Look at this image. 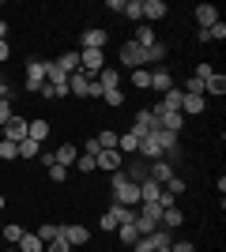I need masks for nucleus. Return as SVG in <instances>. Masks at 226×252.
<instances>
[{
  "mask_svg": "<svg viewBox=\"0 0 226 252\" xmlns=\"http://www.w3.org/2000/svg\"><path fill=\"white\" fill-rule=\"evenodd\" d=\"M109 192H113V203H121V207H140V185L129 181L121 169L109 173Z\"/></svg>",
  "mask_w": 226,
  "mask_h": 252,
  "instance_id": "1",
  "label": "nucleus"
},
{
  "mask_svg": "<svg viewBox=\"0 0 226 252\" xmlns=\"http://www.w3.org/2000/svg\"><path fill=\"white\" fill-rule=\"evenodd\" d=\"M117 57H121V64H125L129 72H136V68H147V49H140L136 42H125Z\"/></svg>",
  "mask_w": 226,
  "mask_h": 252,
  "instance_id": "2",
  "label": "nucleus"
},
{
  "mask_svg": "<svg viewBox=\"0 0 226 252\" xmlns=\"http://www.w3.org/2000/svg\"><path fill=\"white\" fill-rule=\"evenodd\" d=\"M79 68L95 79V75L106 68V53H102V49H79Z\"/></svg>",
  "mask_w": 226,
  "mask_h": 252,
  "instance_id": "3",
  "label": "nucleus"
},
{
  "mask_svg": "<svg viewBox=\"0 0 226 252\" xmlns=\"http://www.w3.org/2000/svg\"><path fill=\"white\" fill-rule=\"evenodd\" d=\"M129 132H136V136H155V132H159V117H155V113H151V109H140V113H136V117H132V128H129Z\"/></svg>",
  "mask_w": 226,
  "mask_h": 252,
  "instance_id": "4",
  "label": "nucleus"
},
{
  "mask_svg": "<svg viewBox=\"0 0 226 252\" xmlns=\"http://www.w3.org/2000/svg\"><path fill=\"white\" fill-rule=\"evenodd\" d=\"M106 42H109V31H102V27H87L79 34V49H106Z\"/></svg>",
  "mask_w": 226,
  "mask_h": 252,
  "instance_id": "5",
  "label": "nucleus"
},
{
  "mask_svg": "<svg viewBox=\"0 0 226 252\" xmlns=\"http://www.w3.org/2000/svg\"><path fill=\"white\" fill-rule=\"evenodd\" d=\"M61 237H65L72 249H79V245L91 241V230H87V226H79V222H65V226H61Z\"/></svg>",
  "mask_w": 226,
  "mask_h": 252,
  "instance_id": "6",
  "label": "nucleus"
},
{
  "mask_svg": "<svg viewBox=\"0 0 226 252\" xmlns=\"http://www.w3.org/2000/svg\"><path fill=\"white\" fill-rule=\"evenodd\" d=\"M42 83H45V61H31L27 64V91H31V94H38V91H42Z\"/></svg>",
  "mask_w": 226,
  "mask_h": 252,
  "instance_id": "7",
  "label": "nucleus"
},
{
  "mask_svg": "<svg viewBox=\"0 0 226 252\" xmlns=\"http://www.w3.org/2000/svg\"><path fill=\"white\" fill-rule=\"evenodd\" d=\"M27 125H31L27 117H11L8 125H4V139H8V143H15V147H19L23 139H27Z\"/></svg>",
  "mask_w": 226,
  "mask_h": 252,
  "instance_id": "8",
  "label": "nucleus"
},
{
  "mask_svg": "<svg viewBox=\"0 0 226 252\" xmlns=\"http://www.w3.org/2000/svg\"><path fill=\"white\" fill-rule=\"evenodd\" d=\"M173 87H177V83H173V72H170V68H162V64H159V68H151V91L166 94V91H173Z\"/></svg>",
  "mask_w": 226,
  "mask_h": 252,
  "instance_id": "9",
  "label": "nucleus"
},
{
  "mask_svg": "<svg viewBox=\"0 0 226 252\" xmlns=\"http://www.w3.org/2000/svg\"><path fill=\"white\" fill-rule=\"evenodd\" d=\"M166 0H143V19L140 23H147V27H155V23H162L166 19Z\"/></svg>",
  "mask_w": 226,
  "mask_h": 252,
  "instance_id": "10",
  "label": "nucleus"
},
{
  "mask_svg": "<svg viewBox=\"0 0 226 252\" xmlns=\"http://www.w3.org/2000/svg\"><path fill=\"white\" fill-rule=\"evenodd\" d=\"M91 83H95V79H91V75H87L83 68H79L75 75H68V94H75V98H87V94H91Z\"/></svg>",
  "mask_w": 226,
  "mask_h": 252,
  "instance_id": "11",
  "label": "nucleus"
},
{
  "mask_svg": "<svg viewBox=\"0 0 226 252\" xmlns=\"http://www.w3.org/2000/svg\"><path fill=\"white\" fill-rule=\"evenodd\" d=\"M95 83L102 87V91H117V87L125 83V72H117V68H109V64H106V68L95 75Z\"/></svg>",
  "mask_w": 226,
  "mask_h": 252,
  "instance_id": "12",
  "label": "nucleus"
},
{
  "mask_svg": "<svg viewBox=\"0 0 226 252\" xmlns=\"http://www.w3.org/2000/svg\"><path fill=\"white\" fill-rule=\"evenodd\" d=\"M95 158H98V169H106V173H117V169L125 166V155H121L117 147L113 151H98Z\"/></svg>",
  "mask_w": 226,
  "mask_h": 252,
  "instance_id": "13",
  "label": "nucleus"
},
{
  "mask_svg": "<svg viewBox=\"0 0 226 252\" xmlns=\"http://www.w3.org/2000/svg\"><path fill=\"white\" fill-rule=\"evenodd\" d=\"M147 177L159 181V185H166V181L173 177V166L166 162V158H155V162H147Z\"/></svg>",
  "mask_w": 226,
  "mask_h": 252,
  "instance_id": "14",
  "label": "nucleus"
},
{
  "mask_svg": "<svg viewBox=\"0 0 226 252\" xmlns=\"http://www.w3.org/2000/svg\"><path fill=\"white\" fill-rule=\"evenodd\" d=\"M193 15H196V23H200V31H207V27H215V23H219V8H215V4H196Z\"/></svg>",
  "mask_w": 226,
  "mask_h": 252,
  "instance_id": "15",
  "label": "nucleus"
},
{
  "mask_svg": "<svg viewBox=\"0 0 226 252\" xmlns=\"http://www.w3.org/2000/svg\"><path fill=\"white\" fill-rule=\"evenodd\" d=\"M27 139H34V143L42 147L45 139H49V121H45V117H38V121H31V125H27Z\"/></svg>",
  "mask_w": 226,
  "mask_h": 252,
  "instance_id": "16",
  "label": "nucleus"
},
{
  "mask_svg": "<svg viewBox=\"0 0 226 252\" xmlns=\"http://www.w3.org/2000/svg\"><path fill=\"white\" fill-rule=\"evenodd\" d=\"M57 68H61V72H65V75H75V72H79V53H75V49H68V53H61V57H57Z\"/></svg>",
  "mask_w": 226,
  "mask_h": 252,
  "instance_id": "17",
  "label": "nucleus"
},
{
  "mask_svg": "<svg viewBox=\"0 0 226 252\" xmlns=\"http://www.w3.org/2000/svg\"><path fill=\"white\" fill-rule=\"evenodd\" d=\"M207 94H215V98L226 94V75L223 72H215V75H207V79H204V98Z\"/></svg>",
  "mask_w": 226,
  "mask_h": 252,
  "instance_id": "18",
  "label": "nucleus"
},
{
  "mask_svg": "<svg viewBox=\"0 0 226 252\" xmlns=\"http://www.w3.org/2000/svg\"><path fill=\"white\" fill-rule=\"evenodd\" d=\"M53 158H57V166H75V158H79V147H75V143H65V147H57L53 151Z\"/></svg>",
  "mask_w": 226,
  "mask_h": 252,
  "instance_id": "19",
  "label": "nucleus"
},
{
  "mask_svg": "<svg viewBox=\"0 0 226 252\" xmlns=\"http://www.w3.org/2000/svg\"><path fill=\"white\" fill-rule=\"evenodd\" d=\"M132 42L140 45V49H151V45H155V27H147V23H136V34H132Z\"/></svg>",
  "mask_w": 226,
  "mask_h": 252,
  "instance_id": "20",
  "label": "nucleus"
},
{
  "mask_svg": "<svg viewBox=\"0 0 226 252\" xmlns=\"http://www.w3.org/2000/svg\"><path fill=\"white\" fill-rule=\"evenodd\" d=\"M136 147H140V136H136V132H121V136H117V151L125 158L136 155Z\"/></svg>",
  "mask_w": 226,
  "mask_h": 252,
  "instance_id": "21",
  "label": "nucleus"
},
{
  "mask_svg": "<svg viewBox=\"0 0 226 252\" xmlns=\"http://www.w3.org/2000/svg\"><path fill=\"white\" fill-rule=\"evenodd\" d=\"M159 128H166V132H173V136H181V132H185V117L181 113H162Z\"/></svg>",
  "mask_w": 226,
  "mask_h": 252,
  "instance_id": "22",
  "label": "nucleus"
},
{
  "mask_svg": "<svg viewBox=\"0 0 226 252\" xmlns=\"http://www.w3.org/2000/svg\"><path fill=\"white\" fill-rule=\"evenodd\" d=\"M204 105H207V98H200V94H185V102H181V117H196V113H204Z\"/></svg>",
  "mask_w": 226,
  "mask_h": 252,
  "instance_id": "23",
  "label": "nucleus"
},
{
  "mask_svg": "<svg viewBox=\"0 0 226 252\" xmlns=\"http://www.w3.org/2000/svg\"><path fill=\"white\" fill-rule=\"evenodd\" d=\"M125 162H129V169H121V173H125L129 181H136V185L147 181V162H136V158H125Z\"/></svg>",
  "mask_w": 226,
  "mask_h": 252,
  "instance_id": "24",
  "label": "nucleus"
},
{
  "mask_svg": "<svg viewBox=\"0 0 226 252\" xmlns=\"http://www.w3.org/2000/svg\"><path fill=\"white\" fill-rule=\"evenodd\" d=\"M15 249H19V252H45V241L38 237V233H23Z\"/></svg>",
  "mask_w": 226,
  "mask_h": 252,
  "instance_id": "25",
  "label": "nucleus"
},
{
  "mask_svg": "<svg viewBox=\"0 0 226 252\" xmlns=\"http://www.w3.org/2000/svg\"><path fill=\"white\" fill-rule=\"evenodd\" d=\"M129 83L136 87V91H151V68H136V72H129Z\"/></svg>",
  "mask_w": 226,
  "mask_h": 252,
  "instance_id": "26",
  "label": "nucleus"
},
{
  "mask_svg": "<svg viewBox=\"0 0 226 252\" xmlns=\"http://www.w3.org/2000/svg\"><path fill=\"white\" fill-rule=\"evenodd\" d=\"M181 222H185L181 207H166V211H162V230H177Z\"/></svg>",
  "mask_w": 226,
  "mask_h": 252,
  "instance_id": "27",
  "label": "nucleus"
},
{
  "mask_svg": "<svg viewBox=\"0 0 226 252\" xmlns=\"http://www.w3.org/2000/svg\"><path fill=\"white\" fill-rule=\"evenodd\" d=\"M121 15H125L129 23H140V19H143V0H125Z\"/></svg>",
  "mask_w": 226,
  "mask_h": 252,
  "instance_id": "28",
  "label": "nucleus"
},
{
  "mask_svg": "<svg viewBox=\"0 0 226 252\" xmlns=\"http://www.w3.org/2000/svg\"><path fill=\"white\" fill-rule=\"evenodd\" d=\"M117 237H121V245H136L140 241V230H136V222H125V226H117Z\"/></svg>",
  "mask_w": 226,
  "mask_h": 252,
  "instance_id": "29",
  "label": "nucleus"
},
{
  "mask_svg": "<svg viewBox=\"0 0 226 252\" xmlns=\"http://www.w3.org/2000/svg\"><path fill=\"white\" fill-rule=\"evenodd\" d=\"M117 136H121V132H113V128H102V132H98V147H102V151H113V147H117Z\"/></svg>",
  "mask_w": 226,
  "mask_h": 252,
  "instance_id": "30",
  "label": "nucleus"
},
{
  "mask_svg": "<svg viewBox=\"0 0 226 252\" xmlns=\"http://www.w3.org/2000/svg\"><path fill=\"white\" fill-rule=\"evenodd\" d=\"M38 237H42L45 245L57 241V237H61V222H42V226H38Z\"/></svg>",
  "mask_w": 226,
  "mask_h": 252,
  "instance_id": "31",
  "label": "nucleus"
},
{
  "mask_svg": "<svg viewBox=\"0 0 226 252\" xmlns=\"http://www.w3.org/2000/svg\"><path fill=\"white\" fill-rule=\"evenodd\" d=\"M155 143H159L162 151H170V147H177V143H181V136H173V132H166V128H159V132H155Z\"/></svg>",
  "mask_w": 226,
  "mask_h": 252,
  "instance_id": "32",
  "label": "nucleus"
},
{
  "mask_svg": "<svg viewBox=\"0 0 226 252\" xmlns=\"http://www.w3.org/2000/svg\"><path fill=\"white\" fill-rule=\"evenodd\" d=\"M75 169H79V173H95V169H98V158L79 151V158H75Z\"/></svg>",
  "mask_w": 226,
  "mask_h": 252,
  "instance_id": "33",
  "label": "nucleus"
},
{
  "mask_svg": "<svg viewBox=\"0 0 226 252\" xmlns=\"http://www.w3.org/2000/svg\"><path fill=\"white\" fill-rule=\"evenodd\" d=\"M162 189H166V192H170V196H173V200H177V196H185V189H189V185H185V177H177V173H173V177L166 181Z\"/></svg>",
  "mask_w": 226,
  "mask_h": 252,
  "instance_id": "34",
  "label": "nucleus"
},
{
  "mask_svg": "<svg viewBox=\"0 0 226 252\" xmlns=\"http://www.w3.org/2000/svg\"><path fill=\"white\" fill-rule=\"evenodd\" d=\"M23 233H27V230H23L19 222H8V226H4V241H8V245H19Z\"/></svg>",
  "mask_w": 226,
  "mask_h": 252,
  "instance_id": "35",
  "label": "nucleus"
},
{
  "mask_svg": "<svg viewBox=\"0 0 226 252\" xmlns=\"http://www.w3.org/2000/svg\"><path fill=\"white\" fill-rule=\"evenodd\" d=\"M19 158H23V162L38 158V143H34V139H23V143H19Z\"/></svg>",
  "mask_w": 226,
  "mask_h": 252,
  "instance_id": "36",
  "label": "nucleus"
},
{
  "mask_svg": "<svg viewBox=\"0 0 226 252\" xmlns=\"http://www.w3.org/2000/svg\"><path fill=\"white\" fill-rule=\"evenodd\" d=\"M181 91H185V94H200V98H204V79H196V75H189Z\"/></svg>",
  "mask_w": 226,
  "mask_h": 252,
  "instance_id": "37",
  "label": "nucleus"
},
{
  "mask_svg": "<svg viewBox=\"0 0 226 252\" xmlns=\"http://www.w3.org/2000/svg\"><path fill=\"white\" fill-rule=\"evenodd\" d=\"M0 158H4V162H15V158H19V147L8 143V139H0Z\"/></svg>",
  "mask_w": 226,
  "mask_h": 252,
  "instance_id": "38",
  "label": "nucleus"
},
{
  "mask_svg": "<svg viewBox=\"0 0 226 252\" xmlns=\"http://www.w3.org/2000/svg\"><path fill=\"white\" fill-rule=\"evenodd\" d=\"M102 102H106V105H113V109H117V105L125 102V91H121V87H117V91H102Z\"/></svg>",
  "mask_w": 226,
  "mask_h": 252,
  "instance_id": "39",
  "label": "nucleus"
},
{
  "mask_svg": "<svg viewBox=\"0 0 226 252\" xmlns=\"http://www.w3.org/2000/svg\"><path fill=\"white\" fill-rule=\"evenodd\" d=\"M207 38H211V42H226V23L219 19L215 27H207Z\"/></svg>",
  "mask_w": 226,
  "mask_h": 252,
  "instance_id": "40",
  "label": "nucleus"
},
{
  "mask_svg": "<svg viewBox=\"0 0 226 252\" xmlns=\"http://www.w3.org/2000/svg\"><path fill=\"white\" fill-rule=\"evenodd\" d=\"M49 181H53V185H65V181H68V169L65 166H49Z\"/></svg>",
  "mask_w": 226,
  "mask_h": 252,
  "instance_id": "41",
  "label": "nucleus"
},
{
  "mask_svg": "<svg viewBox=\"0 0 226 252\" xmlns=\"http://www.w3.org/2000/svg\"><path fill=\"white\" fill-rule=\"evenodd\" d=\"M45 252H72V245H68L65 237H57V241H49V245H45Z\"/></svg>",
  "mask_w": 226,
  "mask_h": 252,
  "instance_id": "42",
  "label": "nucleus"
},
{
  "mask_svg": "<svg viewBox=\"0 0 226 252\" xmlns=\"http://www.w3.org/2000/svg\"><path fill=\"white\" fill-rule=\"evenodd\" d=\"M196 79H207V75H215V68H211V64H207V61H200V64H196Z\"/></svg>",
  "mask_w": 226,
  "mask_h": 252,
  "instance_id": "43",
  "label": "nucleus"
},
{
  "mask_svg": "<svg viewBox=\"0 0 226 252\" xmlns=\"http://www.w3.org/2000/svg\"><path fill=\"white\" fill-rule=\"evenodd\" d=\"M11 117H15V113H11V102H0V128L8 125Z\"/></svg>",
  "mask_w": 226,
  "mask_h": 252,
  "instance_id": "44",
  "label": "nucleus"
},
{
  "mask_svg": "<svg viewBox=\"0 0 226 252\" xmlns=\"http://www.w3.org/2000/svg\"><path fill=\"white\" fill-rule=\"evenodd\" d=\"M170 252H196V245H193V241H173Z\"/></svg>",
  "mask_w": 226,
  "mask_h": 252,
  "instance_id": "45",
  "label": "nucleus"
},
{
  "mask_svg": "<svg viewBox=\"0 0 226 252\" xmlns=\"http://www.w3.org/2000/svg\"><path fill=\"white\" fill-rule=\"evenodd\" d=\"M38 162H42L45 169H49V166H57V158H53V151H38Z\"/></svg>",
  "mask_w": 226,
  "mask_h": 252,
  "instance_id": "46",
  "label": "nucleus"
},
{
  "mask_svg": "<svg viewBox=\"0 0 226 252\" xmlns=\"http://www.w3.org/2000/svg\"><path fill=\"white\" fill-rule=\"evenodd\" d=\"M132 252H155V249H151V237H140V241L132 245Z\"/></svg>",
  "mask_w": 226,
  "mask_h": 252,
  "instance_id": "47",
  "label": "nucleus"
},
{
  "mask_svg": "<svg viewBox=\"0 0 226 252\" xmlns=\"http://www.w3.org/2000/svg\"><path fill=\"white\" fill-rule=\"evenodd\" d=\"M98 151H102V147H98V139L91 136V139H87V143H83V155H98Z\"/></svg>",
  "mask_w": 226,
  "mask_h": 252,
  "instance_id": "48",
  "label": "nucleus"
},
{
  "mask_svg": "<svg viewBox=\"0 0 226 252\" xmlns=\"http://www.w3.org/2000/svg\"><path fill=\"white\" fill-rule=\"evenodd\" d=\"M38 94H42V98H57V87H53V83H42V91H38Z\"/></svg>",
  "mask_w": 226,
  "mask_h": 252,
  "instance_id": "49",
  "label": "nucleus"
},
{
  "mask_svg": "<svg viewBox=\"0 0 226 252\" xmlns=\"http://www.w3.org/2000/svg\"><path fill=\"white\" fill-rule=\"evenodd\" d=\"M8 57H11V45H8V42H0V64H8Z\"/></svg>",
  "mask_w": 226,
  "mask_h": 252,
  "instance_id": "50",
  "label": "nucleus"
},
{
  "mask_svg": "<svg viewBox=\"0 0 226 252\" xmlns=\"http://www.w3.org/2000/svg\"><path fill=\"white\" fill-rule=\"evenodd\" d=\"M0 42H8V23H0Z\"/></svg>",
  "mask_w": 226,
  "mask_h": 252,
  "instance_id": "51",
  "label": "nucleus"
},
{
  "mask_svg": "<svg viewBox=\"0 0 226 252\" xmlns=\"http://www.w3.org/2000/svg\"><path fill=\"white\" fill-rule=\"evenodd\" d=\"M4 203H8V200H4V192H0V211H4Z\"/></svg>",
  "mask_w": 226,
  "mask_h": 252,
  "instance_id": "52",
  "label": "nucleus"
},
{
  "mask_svg": "<svg viewBox=\"0 0 226 252\" xmlns=\"http://www.w3.org/2000/svg\"><path fill=\"white\" fill-rule=\"evenodd\" d=\"M0 139H4V128H0Z\"/></svg>",
  "mask_w": 226,
  "mask_h": 252,
  "instance_id": "53",
  "label": "nucleus"
},
{
  "mask_svg": "<svg viewBox=\"0 0 226 252\" xmlns=\"http://www.w3.org/2000/svg\"><path fill=\"white\" fill-rule=\"evenodd\" d=\"M8 252H19V249H8Z\"/></svg>",
  "mask_w": 226,
  "mask_h": 252,
  "instance_id": "54",
  "label": "nucleus"
}]
</instances>
